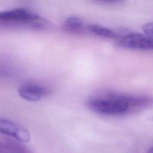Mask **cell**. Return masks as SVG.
Segmentation results:
<instances>
[{"instance_id": "obj_10", "label": "cell", "mask_w": 153, "mask_h": 153, "mask_svg": "<svg viewBox=\"0 0 153 153\" xmlns=\"http://www.w3.org/2000/svg\"><path fill=\"white\" fill-rule=\"evenodd\" d=\"M97 1H100L102 2H105V3H120L123 2L124 0H96Z\"/></svg>"}, {"instance_id": "obj_2", "label": "cell", "mask_w": 153, "mask_h": 153, "mask_svg": "<svg viewBox=\"0 0 153 153\" xmlns=\"http://www.w3.org/2000/svg\"><path fill=\"white\" fill-rule=\"evenodd\" d=\"M116 44L118 47L137 50H153V39L148 35L130 31L117 39Z\"/></svg>"}, {"instance_id": "obj_7", "label": "cell", "mask_w": 153, "mask_h": 153, "mask_svg": "<svg viewBox=\"0 0 153 153\" xmlns=\"http://www.w3.org/2000/svg\"><path fill=\"white\" fill-rule=\"evenodd\" d=\"M0 153H30V152L16 141L5 140L1 142Z\"/></svg>"}, {"instance_id": "obj_3", "label": "cell", "mask_w": 153, "mask_h": 153, "mask_svg": "<svg viewBox=\"0 0 153 153\" xmlns=\"http://www.w3.org/2000/svg\"><path fill=\"white\" fill-rule=\"evenodd\" d=\"M0 20L5 22L40 25V17L38 14L26 8H15L1 12Z\"/></svg>"}, {"instance_id": "obj_6", "label": "cell", "mask_w": 153, "mask_h": 153, "mask_svg": "<svg viewBox=\"0 0 153 153\" xmlns=\"http://www.w3.org/2000/svg\"><path fill=\"white\" fill-rule=\"evenodd\" d=\"M87 29L89 32L99 36L117 39L130 32L129 30L125 28L112 30L110 28L96 24L88 25L87 26Z\"/></svg>"}, {"instance_id": "obj_11", "label": "cell", "mask_w": 153, "mask_h": 153, "mask_svg": "<svg viewBox=\"0 0 153 153\" xmlns=\"http://www.w3.org/2000/svg\"><path fill=\"white\" fill-rule=\"evenodd\" d=\"M149 153H153V148H152V149L149 151Z\"/></svg>"}, {"instance_id": "obj_9", "label": "cell", "mask_w": 153, "mask_h": 153, "mask_svg": "<svg viewBox=\"0 0 153 153\" xmlns=\"http://www.w3.org/2000/svg\"><path fill=\"white\" fill-rule=\"evenodd\" d=\"M142 30L145 35L153 39V22L145 24L142 26Z\"/></svg>"}, {"instance_id": "obj_5", "label": "cell", "mask_w": 153, "mask_h": 153, "mask_svg": "<svg viewBox=\"0 0 153 153\" xmlns=\"http://www.w3.org/2000/svg\"><path fill=\"white\" fill-rule=\"evenodd\" d=\"M18 93L22 99L26 100L36 102L47 94V90L39 84L25 83L19 87Z\"/></svg>"}, {"instance_id": "obj_8", "label": "cell", "mask_w": 153, "mask_h": 153, "mask_svg": "<svg viewBox=\"0 0 153 153\" xmlns=\"http://www.w3.org/2000/svg\"><path fill=\"white\" fill-rule=\"evenodd\" d=\"M63 26L64 29L68 32L77 33L83 29L84 23L81 19L75 16H71L65 20Z\"/></svg>"}, {"instance_id": "obj_1", "label": "cell", "mask_w": 153, "mask_h": 153, "mask_svg": "<svg viewBox=\"0 0 153 153\" xmlns=\"http://www.w3.org/2000/svg\"><path fill=\"white\" fill-rule=\"evenodd\" d=\"M138 103V99L124 94L105 92L96 94L87 101L88 108L93 112L106 117L127 114Z\"/></svg>"}, {"instance_id": "obj_4", "label": "cell", "mask_w": 153, "mask_h": 153, "mask_svg": "<svg viewBox=\"0 0 153 153\" xmlns=\"http://www.w3.org/2000/svg\"><path fill=\"white\" fill-rule=\"evenodd\" d=\"M0 132L19 142H27L30 139L29 133L25 127L7 119H0Z\"/></svg>"}]
</instances>
